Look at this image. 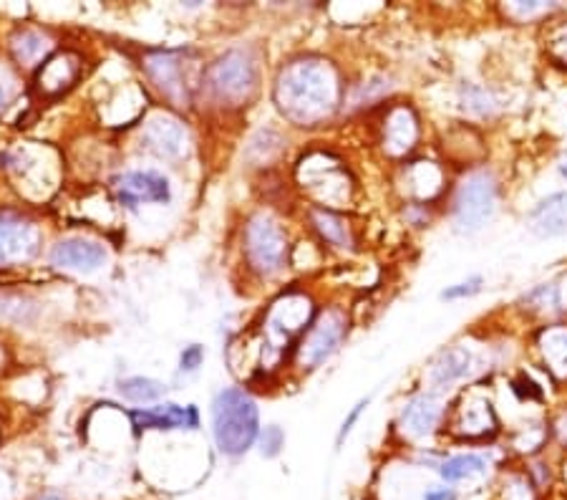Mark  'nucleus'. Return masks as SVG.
I'll list each match as a JSON object with an SVG mask.
<instances>
[{
	"mask_svg": "<svg viewBox=\"0 0 567 500\" xmlns=\"http://www.w3.org/2000/svg\"><path fill=\"white\" fill-rule=\"evenodd\" d=\"M146 71H150L152 81L164 91V96H167L169 102L175 104L189 102V91H192L189 67L182 53H175V51L154 53V57H150V61H146Z\"/></svg>",
	"mask_w": 567,
	"mask_h": 500,
	"instance_id": "6e6552de",
	"label": "nucleus"
},
{
	"mask_svg": "<svg viewBox=\"0 0 567 500\" xmlns=\"http://www.w3.org/2000/svg\"><path fill=\"white\" fill-rule=\"evenodd\" d=\"M114 190L118 203L126 207H136L142 203L164 205L172 200L167 177L157 175V172H124L122 177L114 180Z\"/></svg>",
	"mask_w": 567,
	"mask_h": 500,
	"instance_id": "1a4fd4ad",
	"label": "nucleus"
},
{
	"mask_svg": "<svg viewBox=\"0 0 567 500\" xmlns=\"http://www.w3.org/2000/svg\"><path fill=\"white\" fill-rule=\"evenodd\" d=\"M0 435H3V420H0Z\"/></svg>",
	"mask_w": 567,
	"mask_h": 500,
	"instance_id": "58836bf2",
	"label": "nucleus"
},
{
	"mask_svg": "<svg viewBox=\"0 0 567 500\" xmlns=\"http://www.w3.org/2000/svg\"><path fill=\"white\" fill-rule=\"evenodd\" d=\"M439 420H442V405H439V399L432 395H419L401 412V430L409 438H424V435L434 432Z\"/></svg>",
	"mask_w": 567,
	"mask_h": 500,
	"instance_id": "f3484780",
	"label": "nucleus"
},
{
	"mask_svg": "<svg viewBox=\"0 0 567 500\" xmlns=\"http://www.w3.org/2000/svg\"><path fill=\"white\" fill-rule=\"evenodd\" d=\"M365 405H369V399H361V402L353 407V412H351L349 417H346V420H343V427H341V432H338V442H343L346 435H349V432L353 430V425H355V420H359V417H361V412L365 409Z\"/></svg>",
	"mask_w": 567,
	"mask_h": 500,
	"instance_id": "7c9ffc66",
	"label": "nucleus"
},
{
	"mask_svg": "<svg viewBox=\"0 0 567 500\" xmlns=\"http://www.w3.org/2000/svg\"><path fill=\"white\" fill-rule=\"evenodd\" d=\"M6 496V490H3V486H0V498H3Z\"/></svg>",
	"mask_w": 567,
	"mask_h": 500,
	"instance_id": "4c0bfd02",
	"label": "nucleus"
},
{
	"mask_svg": "<svg viewBox=\"0 0 567 500\" xmlns=\"http://www.w3.org/2000/svg\"><path fill=\"white\" fill-rule=\"evenodd\" d=\"M187 130L182 122L172 120V116H152L150 122L144 124L142 132V144L150 152L157 154L164 160H177L187 152Z\"/></svg>",
	"mask_w": 567,
	"mask_h": 500,
	"instance_id": "9d476101",
	"label": "nucleus"
},
{
	"mask_svg": "<svg viewBox=\"0 0 567 500\" xmlns=\"http://www.w3.org/2000/svg\"><path fill=\"white\" fill-rule=\"evenodd\" d=\"M282 442H286V438H282V430L280 427H268V430L262 432V455H268V458H272V455H278Z\"/></svg>",
	"mask_w": 567,
	"mask_h": 500,
	"instance_id": "bb28decb",
	"label": "nucleus"
},
{
	"mask_svg": "<svg viewBox=\"0 0 567 500\" xmlns=\"http://www.w3.org/2000/svg\"><path fill=\"white\" fill-rule=\"evenodd\" d=\"M557 170H560V175L567 180V157L560 160V165H557Z\"/></svg>",
	"mask_w": 567,
	"mask_h": 500,
	"instance_id": "f704fd0d",
	"label": "nucleus"
},
{
	"mask_svg": "<svg viewBox=\"0 0 567 500\" xmlns=\"http://www.w3.org/2000/svg\"><path fill=\"white\" fill-rule=\"evenodd\" d=\"M341 99L336 69L320 59H298L280 71L276 102L298 126H316L331 120Z\"/></svg>",
	"mask_w": 567,
	"mask_h": 500,
	"instance_id": "f257e3e1",
	"label": "nucleus"
},
{
	"mask_svg": "<svg viewBox=\"0 0 567 500\" xmlns=\"http://www.w3.org/2000/svg\"><path fill=\"white\" fill-rule=\"evenodd\" d=\"M529 231L539 238L567 235V193H555L539 203L529 215Z\"/></svg>",
	"mask_w": 567,
	"mask_h": 500,
	"instance_id": "dca6fc26",
	"label": "nucleus"
},
{
	"mask_svg": "<svg viewBox=\"0 0 567 500\" xmlns=\"http://www.w3.org/2000/svg\"><path fill=\"white\" fill-rule=\"evenodd\" d=\"M49 39L33 29L18 31L11 39V51L21 67H33L35 61H41L45 57V51H49Z\"/></svg>",
	"mask_w": 567,
	"mask_h": 500,
	"instance_id": "5701e85b",
	"label": "nucleus"
},
{
	"mask_svg": "<svg viewBox=\"0 0 567 500\" xmlns=\"http://www.w3.org/2000/svg\"><path fill=\"white\" fill-rule=\"evenodd\" d=\"M213 430L217 448L225 455L248 452L260 432V415L245 389H225L213 405Z\"/></svg>",
	"mask_w": 567,
	"mask_h": 500,
	"instance_id": "f03ea898",
	"label": "nucleus"
},
{
	"mask_svg": "<svg viewBox=\"0 0 567 500\" xmlns=\"http://www.w3.org/2000/svg\"><path fill=\"white\" fill-rule=\"evenodd\" d=\"M550 53L555 61H560L567 67V23H563L560 29H557L553 35H550Z\"/></svg>",
	"mask_w": 567,
	"mask_h": 500,
	"instance_id": "a878e982",
	"label": "nucleus"
},
{
	"mask_svg": "<svg viewBox=\"0 0 567 500\" xmlns=\"http://www.w3.org/2000/svg\"><path fill=\"white\" fill-rule=\"evenodd\" d=\"M482 288V278L474 276L470 280H464V284H456L452 288L444 290V298H450V302H454V298H466V296H474L477 290Z\"/></svg>",
	"mask_w": 567,
	"mask_h": 500,
	"instance_id": "cd10ccee",
	"label": "nucleus"
},
{
	"mask_svg": "<svg viewBox=\"0 0 567 500\" xmlns=\"http://www.w3.org/2000/svg\"><path fill=\"white\" fill-rule=\"evenodd\" d=\"M470 369H472V351L464 347H452L444 354H439L432 371H429V381H432L434 389L450 387L454 381H460L462 377L470 375Z\"/></svg>",
	"mask_w": 567,
	"mask_h": 500,
	"instance_id": "6ab92c4d",
	"label": "nucleus"
},
{
	"mask_svg": "<svg viewBox=\"0 0 567 500\" xmlns=\"http://www.w3.org/2000/svg\"><path fill=\"white\" fill-rule=\"evenodd\" d=\"M497 207V182L489 172H472L456 190L454 223L464 233H474L489 221Z\"/></svg>",
	"mask_w": 567,
	"mask_h": 500,
	"instance_id": "20e7f679",
	"label": "nucleus"
},
{
	"mask_svg": "<svg viewBox=\"0 0 567 500\" xmlns=\"http://www.w3.org/2000/svg\"><path fill=\"white\" fill-rule=\"evenodd\" d=\"M122 395L126 399H132V402H154V399H159L164 395V387L159 381L154 379H146V377H132L122 381Z\"/></svg>",
	"mask_w": 567,
	"mask_h": 500,
	"instance_id": "b1692460",
	"label": "nucleus"
},
{
	"mask_svg": "<svg viewBox=\"0 0 567 500\" xmlns=\"http://www.w3.org/2000/svg\"><path fill=\"white\" fill-rule=\"evenodd\" d=\"M245 256L262 276L278 273L288 261V241L270 215H255L245 231Z\"/></svg>",
	"mask_w": 567,
	"mask_h": 500,
	"instance_id": "39448f33",
	"label": "nucleus"
},
{
	"mask_svg": "<svg viewBox=\"0 0 567 500\" xmlns=\"http://www.w3.org/2000/svg\"><path fill=\"white\" fill-rule=\"evenodd\" d=\"M539 354L555 379H567V326H550L539 336Z\"/></svg>",
	"mask_w": 567,
	"mask_h": 500,
	"instance_id": "aec40b11",
	"label": "nucleus"
},
{
	"mask_svg": "<svg viewBox=\"0 0 567 500\" xmlns=\"http://www.w3.org/2000/svg\"><path fill=\"white\" fill-rule=\"evenodd\" d=\"M39 243L41 233L33 223L16 213H0V263L3 266L31 261L39 253Z\"/></svg>",
	"mask_w": 567,
	"mask_h": 500,
	"instance_id": "0eeeda50",
	"label": "nucleus"
},
{
	"mask_svg": "<svg viewBox=\"0 0 567 500\" xmlns=\"http://www.w3.org/2000/svg\"><path fill=\"white\" fill-rule=\"evenodd\" d=\"M53 266L66 268V271H96L106 263V248L96 241L86 238H69L61 241L51 253Z\"/></svg>",
	"mask_w": 567,
	"mask_h": 500,
	"instance_id": "f8f14e48",
	"label": "nucleus"
},
{
	"mask_svg": "<svg viewBox=\"0 0 567 500\" xmlns=\"http://www.w3.org/2000/svg\"><path fill=\"white\" fill-rule=\"evenodd\" d=\"M207 89L223 104H245L258 86V67L245 51H227L207 71Z\"/></svg>",
	"mask_w": 567,
	"mask_h": 500,
	"instance_id": "7ed1b4c3",
	"label": "nucleus"
},
{
	"mask_svg": "<svg viewBox=\"0 0 567 500\" xmlns=\"http://www.w3.org/2000/svg\"><path fill=\"white\" fill-rule=\"evenodd\" d=\"M487 460L482 455L474 452H464V455H454V458L444 460L442 468H439V476H442L446 483H462V480H474L482 478L487 472Z\"/></svg>",
	"mask_w": 567,
	"mask_h": 500,
	"instance_id": "4be33fe9",
	"label": "nucleus"
},
{
	"mask_svg": "<svg viewBox=\"0 0 567 500\" xmlns=\"http://www.w3.org/2000/svg\"><path fill=\"white\" fill-rule=\"evenodd\" d=\"M466 94H470V109H474V112H480V114L489 112V96L484 94L482 89L470 86L466 89Z\"/></svg>",
	"mask_w": 567,
	"mask_h": 500,
	"instance_id": "c756f323",
	"label": "nucleus"
},
{
	"mask_svg": "<svg viewBox=\"0 0 567 500\" xmlns=\"http://www.w3.org/2000/svg\"><path fill=\"white\" fill-rule=\"evenodd\" d=\"M346 331H349V318H346L341 308H328L326 314H320L298 347L300 367L316 369L326 359H331L336 349L341 347Z\"/></svg>",
	"mask_w": 567,
	"mask_h": 500,
	"instance_id": "423d86ee",
	"label": "nucleus"
},
{
	"mask_svg": "<svg viewBox=\"0 0 567 500\" xmlns=\"http://www.w3.org/2000/svg\"><path fill=\"white\" fill-rule=\"evenodd\" d=\"M79 71H81V63L79 57L71 51H61L56 57H51L45 63H41V71H39V79H35V84H39V91L45 96H59L63 91L73 86V81L79 79Z\"/></svg>",
	"mask_w": 567,
	"mask_h": 500,
	"instance_id": "ddd939ff",
	"label": "nucleus"
},
{
	"mask_svg": "<svg viewBox=\"0 0 567 500\" xmlns=\"http://www.w3.org/2000/svg\"><path fill=\"white\" fill-rule=\"evenodd\" d=\"M454 430L464 438H484V435L497 430V417L492 409L489 399L472 397L466 399L464 407H456L454 412Z\"/></svg>",
	"mask_w": 567,
	"mask_h": 500,
	"instance_id": "2eb2a0df",
	"label": "nucleus"
},
{
	"mask_svg": "<svg viewBox=\"0 0 567 500\" xmlns=\"http://www.w3.org/2000/svg\"><path fill=\"white\" fill-rule=\"evenodd\" d=\"M424 500H456V493L452 488H432L424 493Z\"/></svg>",
	"mask_w": 567,
	"mask_h": 500,
	"instance_id": "473e14b6",
	"label": "nucleus"
},
{
	"mask_svg": "<svg viewBox=\"0 0 567 500\" xmlns=\"http://www.w3.org/2000/svg\"><path fill=\"white\" fill-rule=\"evenodd\" d=\"M502 500H537V486L523 472H512L502 486Z\"/></svg>",
	"mask_w": 567,
	"mask_h": 500,
	"instance_id": "393cba45",
	"label": "nucleus"
},
{
	"mask_svg": "<svg viewBox=\"0 0 567 500\" xmlns=\"http://www.w3.org/2000/svg\"><path fill=\"white\" fill-rule=\"evenodd\" d=\"M310 322V302L303 296H286L282 302L272 306L268 316V334L270 339L290 344L292 336L306 331Z\"/></svg>",
	"mask_w": 567,
	"mask_h": 500,
	"instance_id": "9b49d317",
	"label": "nucleus"
},
{
	"mask_svg": "<svg viewBox=\"0 0 567 500\" xmlns=\"http://www.w3.org/2000/svg\"><path fill=\"white\" fill-rule=\"evenodd\" d=\"M310 221H313L316 231L323 235V241L336 245V248H351L353 245V235H351L349 223H346L341 215H336L333 211L316 207V211L310 213Z\"/></svg>",
	"mask_w": 567,
	"mask_h": 500,
	"instance_id": "412c9836",
	"label": "nucleus"
},
{
	"mask_svg": "<svg viewBox=\"0 0 567 500\" xmlns=\"http://www.w3.org/2000/svg\"><path fill=\"white\" fill-rule=\"evenodd\" d=\"M35 500H63V498H59V496H41V498H35Z\"/></svg>",
	"mask_w": 567,
	"mask_h": 500,
	"instance_id": "c9c22d12",
	"label": "nucleus"
},
{
	"mask_svg": "<svg viewBox=\"0 0 567 500\" xmlns=\"http://www.w3.org/2000/svg\"><path fill=\"white\" fill-rule=\"evenodd\" d=\"M419 124L409 106H396L383 126V144L391 154H406L416 144Z\"/></svg>",
	"mask_w": 567,
	"mask_h": 500,
	"instance_id": "a211bd4d",
	"label": "nucleus"
},
{
	"mask_svg": "<svg viewBox=\"0 0 567 500\" xmlns=\"http://www.w3.org/2000/svg\"><path fill=\"white\" fill-rule=\"evenodd\" d=\"M555 435H557V440H560V445H565L567 448V412L560 417V420H557Z\"/></svg>",
	"mask_w": 567,
	"mask_h": 500,
	"instance_id": "72a5a7b5",
	"label": "nucleus"
},
{
	"mask_svg": "<svg viewBox=\"0 0 567 500\" xmlns=\"http://www.w3.org/2000/svg\"><path fill=\"white\" fill-rule=\"evenodd\" d=\"M11 94H13L11 76H8L6 71H0V109H3L8 102H11Z\"/></svg>",
	"mask_w": 567,
	"mask_h": 500,
	"instance_id": "2f4dec72",
	"label": "nucleus"
},
{
	"mask_svg": "<svg viewBox=\"0 0 567 500\" xmlns=\"http://www.w3.org/2000/svg\"><path fill=\"white\" fill-rule=\"evenodd\" d=\"M132 422L136 430H177V427H197V409L195 407H177L162 405L152 409H134Z\"/></svg>",
	"mask_w": 567,
	"mask_h": 500,
	"instance_id": "4468645a",
	"label": "nucleus"
},
{
	"mask_svg": "<svg viewBox=\"0 0 567 500\" xmlns=\"http://www.w3.org/2000/svg\"><path fill=\"white\" fill-rule=\"evenodd\" d=\"M563 478H565V483H567V462H565V468H563Z\"/></svg>",
	"mask_w": 567,
	"mask_h": 500,
	"instance_id": "e433bc0d",
	"label": "nucleus"
},
{
	"mask_svg": "<svg viewBox=\"0 0 567 500\" xmlns=\"http://www.w3.org/2000/svg\"><path fill=\"white\" fill-rule=\"evenodd\" d=\"M203 357H205V351H203V347H189V349H185V354H182V371H195L199 364H203Z\"/></svg>",
	"mask_w": 567,
	"mask_h": 500,
	"instance_id": "c85d7f7f",
	"label": "nucleus"
}]
</instances>
